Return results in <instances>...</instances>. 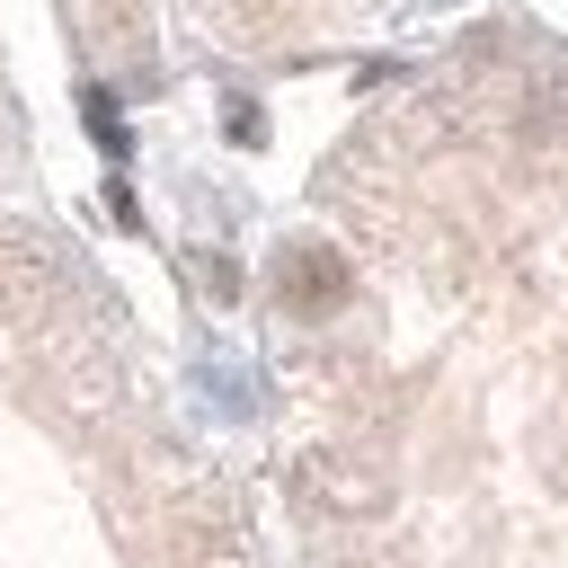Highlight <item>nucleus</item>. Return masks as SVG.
I'll use <instances>...</instances> for the list:
<instances>
[{
    "label": "nucleus",
    "mask_w": 568,
    "mask_h": 568,
    "mask_svg": "<svg viewBox=\"0 0 568 568\" xmlns=\"http://www.w3.org/2000/svg\"><path fill=\"white\" fill-rule=\"evenodd\" d=\"M80 115L98 124V142H106V151H124V124H115V98H106V89H80Z\"/></svg>",
    "instance_id": "f257e3e1"
}]
</instances>
